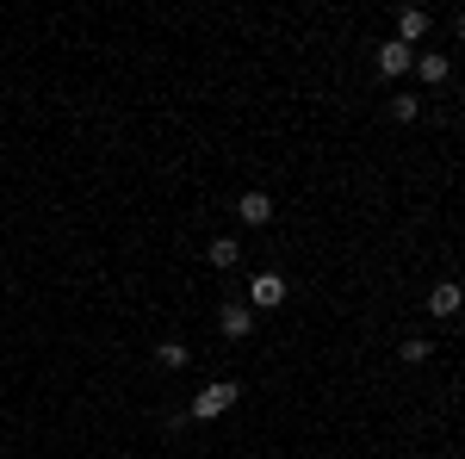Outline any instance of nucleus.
<instances>
[{
    "label": "nucleus",
    "mask_w": 465,
    "mask_h": 459,
    "mask_svg": "<svg viewBox=\"0 0 465 459\" xmlns=\"http://www.w3.org/2000/svg\"><path fill=\"white\" fill-rule=\"evenodd\" d=\"M236 397H242V385L236 379H217V385H205L199 397H193V423H212V416H223V410H236Z\"/></svg>",
    "instance_id": "1"
},
{
    "label": "nucleus",
    "mask_w": 465,
    "mask_h": 459,
    "mask_svg": "<svg viewBox=\"0 0 465 459\" xmlns=\"http://www.w3.org/2000/svg\"><path fill=\"white\" fill-rule=\"evenodd\" d=\"M280 304H286V280H280V274H254L249 311H280Z\"/></svg>",
    "instance_id": "2"
},
{
    "label": "nucleus",
    "mask_w": 465,
    "mask_h": 459,
    "mask_svg": "<svg viewBox=\"0 0 465 459\" xmlns=\"http://www.w3.org/2000/svg\"><path fill=\"white\" fill-rule=\"evenodd\" d=\"M217 329H223V342H249L254 335V311L249 304H223V311H217Z\"/></svg>",
    "instance_id": "3"
},
{
    "label": "nucleus",
    "mask_w": 465,
    "mask_h": 459,
    "mask_svg": "<svg viewBox=\"0 0 465 459\" xmlns=\"http://www.w3.org/2000/svg\"><path fill=\"white\" fill-rule=\"evenodd\" d=\"M410 69H416V50H410V44H397V37H391V44H379V75H391V81H397V75H410Z\"/></svg>",
    "instance_id": "4"
},
{
    "label": "nucleus",
    "mask_w": 465,
    "mask_h": 459,
    "mask_svg": "<svg viewBox=\"0 0 465 459\" xmlns=\"http://www.w3.org/2000/svg\"><path fill=\"white\" fill-rule=\"evenodd\" d=\"M236 217H242L249 230H261V224H273V199H267V193H242V199H236Z\"/></svg>",
    "instance_id": "5"
},
{
    "label": "nucleus",
    "mask_w": 465,
    "mask_h": 459,
    "mask_svg": "<svg viewBox=\"0 0 465 459\" xmlns=\"http://www.w3.org/2000/svg\"><path fill=\"white\" fill-rule=\"evenodd\" d=\"M429 311H434V317H460V311H465V292H460L453 280H440V285L429 292Z\"/></svg>",
    "instance_id": "6"
},
{
    "label": "nucleus",
    "mask_w": 465,
    "mask_h": 459,
    "mask_svg": "<svg viewBox=\"0 0 465 459\" xmlns=\"http://www.w3.org/2000/svg\"><path fill=\"white\" fill-rule=\"evenodd\" d=\"M429 32V13H422V6H403V13H397V44H410V50H416V37Z\"/></svg>",
    "instance_id": "7"
},
{
    "label": "nucleus",
    "mask_w": 465,
    "mask_h": 459,
    "mask_svg": "<svg viewBox=\"0 0 465 459\" xmlns=\"http://www.w3.org/2000/svg\"><path fill=\"white\" fill-rule=\"evenodd\" d=\"M416 75H422V81H434V87H440V81H447V75H453V63H447V56H440V50H422V56H416Z\"/></svg>",
    "instance_id": "8"
},
{
    "label": "nucleus",
    "mask_w": 465,
    "mask_h": 459,
    "mask_svg": "<svg viewBox=\"0 0 465 459\" xmlns=\"http://www.w3.org/2000/svg\"><path fill=\"white\" fill-rule=\"evenodd\" d=\"M155 360H162V366H168V373H180V366H186V360H193V348H186V342H174V335H168V342H155Z\"/></svg>",
    "instance_id": "9"
},
{
    "label": "nucleus",
    "mask_w": 465,
    "mask_h": 459,
    "mask_svg": "<svg viewBox=\"0 0 465 459\" xmlns=\"http://www.w3.org/2000/svg\"><path fill=\"white\" fill-rule=\"evenodd\" d=\"M205 254H212V267H236V261H242V243H236V236H217Z\"/></svg>",
    "instance_id": "10"
},
{
    "label": "nucleus",
    "mask_w": 465,
    "mask_h": 459,
    "mask_svg": "<svg viewBox=\"0 0 465 459\" xmlns=\"http://www.w3.org/2000/svg\"><path fill=\"white\" fill-rule=\"evenodd\" d=\"M397 354H403L410 366H422V360H429V354H434V342H422V335H410V342H403V348H397Z\"/></svg>",
    "instance_id": "11"
},
{
    "label": "nucleus",
    "mask_w": 465,
    "mask_h": 459,
    "mask_svg": "<svg viewBox=\"0 0 465 459\" xmlns=\"http://www.w3.org/2000/svg\"><path fill=\"white\" fill-rule=\"evenodd\" d=\"M416 112H422V100H410V94H397V100H391V118H397V125H410Z\"/></svg>",
    "instance_id": "12"
},
{
    "label": "nucleus",
    "mask_w": 465,
    "mask_h": 459,
    "mask_svg": "<svg viewBox=\"0 0 465 459\" xmlns=\"http://www.w3.org/2000/svg\"><path fill=\"white\" fill-rule=\"evenodd\" d=\"M453 32H460V37H465V13H460V19H453Z\"/></svg>",
    "instance_id": "13"
}]
</instances>
